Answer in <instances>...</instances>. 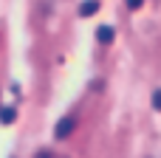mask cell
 Returning a JSON list of instances; mask_svg holds the SVG:
<instances>
[{
    "label": "cell",
    "mask_w": 161,
    "mask_h": 158,
    "mask_svg": "<svg viewBox=\"0 0 161 158\" xmlns=\"http://www.w3.org/2000/svg\"><path fill=\"white\" fill-rule=\"evenodd\" d=\"M74 127H76V119H74V116H65V119H59V122H57L54 136H57V139H65V136H71V133H74Z\"/></svg>",
    "instance_id": "cell-1"
},
{
    "label": "cell",
    "mask_w": 161,
    "mask_h": 158,
    "mask_svg": "<svg viewBox=\"0 0 161 158\" xmlns=\"http://www.w3.org/2000/svg\"><path fill=\"white\" fill-rule=\"evenodd\" d=\"M37 158H51V153H48V150H40V153H37Z\"/></svg>",
    "instance_id": "cell-7"
},
{
    "label": "cell",
    "mask_w": 161,
    "mask_h": 158,
    "mask_svg": "<svg viewBox=\"0 0 161 158\" xmlns=\"http://www.w3.org/2000/svg\"><path fill=\"white\" fill-rule=\"evenodd\" d=\"M153 107H156V110H161V88H156V90H153Z\"/></svg>",
    "instance_id": "cell-5"
},
{
    "label": "cell",
    "mask_w": 161,
    "mask_h": 158,
    "mask_svg": "<svg viewBox=\"0 0 161 158\" xmlns=\"http://www.w3.org/2000/svg\"><path fill=\"white\" fill-rule=\"evenodd\" d=\"M127 6L130 8H142V0H127Z\"/></svg>",
    "instance_id": "cell-6"
},
{
    "label": "cell",
    "mask_w": 161,
    "mask_h": 158,
    "mask_svg": "<svg viewBox=\"0 0 161 158\" xmlns=\"http://www.w3.org/2000/svg\"><path fill=\"white\" fill-rule=\"evenodd\" d=\"M113 37H116V31H113L110 25H99V28H96V40H99L102 45H110Z\"/></svg>",
    "instance_id": "cell-2"
},
{
    "label": "cell",
    "mask_w": 161,
    "mask_h": 158,
    "mask_svg": "<svg viewBox=\"0 0 161 158\" xmlns=\"http://www.w3.org/2000/svg\"><path fill=\"white\" fill-rule=\"evenodd\" d=\"M96 11H99V3H96V0H85V3L79 6V14H82V17H88V14H96Z\"/></svg>",
    "instance_id": "cell-4"
},
{
    "label": "cell",
    "mask_w": 161,
    "mask_h": 158,
    "mask_svg": "<svg viewBox=\"0 0 161 158\" xmlns=\"http://www.w3.org/2000/svg\"><path fill=\"white\" fill-rule=\"evenodd\" d=\"M14 119H17V110H14L11 105H3V107H0V124H11Z\"/></svg>",
    "instance_id": "cell-3"
}]
</instances>
